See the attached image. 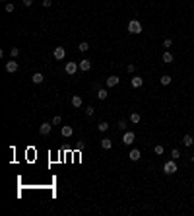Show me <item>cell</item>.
I'll list each match as a JSON object with an SVG mask.
<instances>
[{
	"instance_id": "1",
	"label": "cell",
	"mask_w": 194,
	"mask_h": 216,
	"mask_svg": "<svg viewBox=\"0 0 194 216\" xmlns=\"http://www.w3.org/2000/svg\"><path fill=\"white\" fill-rule=\"evenodd\" d=\"M128 33L140 35V33H142V24H140L138 20H130V22H128Z\"/></svg>"
},
{
	"instance_id": "2",
	"label": "cell",
	"mask_w": 194,
	"mask_h": 216,
	"mask_svg": "<svg viewBox=\"0 0 194 216\" xmlns=\"http://www.w3.org/2000/svg\"><path fill=\"white\" fill-rule=\"evenodd\" d=\"M163 171L167 173V175H173V173L177 171V162L173 160V158H171V160H167L165 164H163Z\"/></svg>"
},
{
	"instance_id": "3",
	"label": "cell",
	"mask_w": 194,
	"mask_h": 216,
	"mask_svg": "<svg viewBox=\"0 0 194 216\" xmlns=\"http://www.w3.org/2000/svg\"><path fill=\"white\" fill-rule=\"evenodd\" d=\"M134 140H136V133L134 130H124V134H122V142L126 146H130V144H134Z\"/></svg>"
},
{
	"instance_id": "4",
	"label": "cell",
	"mask_w": 194,
	"mask_h": 216,
	"mask_svg": "<svg viewBox=\"0 0 194 216\" xmlns=\"http://www.w3.org/2000/svg\"><path fill=\"white\" fill-rule=\"evenodd\" d=\"M78 70H80V64H76V62H66V66H64V72H66V74L74 76Z\"/></svg>"
},
{
	"instance_id": "5",
	"label": "cell",
	"mask_w": 194,
	"mask_h": 216,
	"mask_svg": "<svg viewBox=\"0 0 194 216\" xmlns=\"http://www.w3.org/2000/svg\"><path fill=\"white\" fill-rule=\"evenodd\" d=\"M18 68H19V64L16 62V59H10V60L6 62V72H10V74L18 72Z\"/></svg>"
},
{
	"instance_id": "6",
	"label": "cell",
	"mask_w": 194,
	"mask_h": 216,
	"mask_svg": "<svg viewBox=\"0 0 194 216\" xmlns=\"http://www.w3.org/2000/svg\"><path fill=\"white\" fill-rule=\"evenodd\" d=\"M52 57H55L56 60H62V59L66 57V49H64V47H56L55 53H52Z\"/></svg>"
},
{
	"instance_id": "7",
	"label": "cell",
	"mask_w": 194,
	"mask_h": 216,
	"mask_svg": "<svg viewBox=\"0 0 194 216\" xmlns=\"http://www.w3.org/2000/svg\"><path fill=\"white\" fill-rule=\"evenodd\" d=\"M51 130H52V123H43V125L39 127V134L47 136V134H51Z\"/></svg>"
},
{
	"instance_id": "8",
	"label": "cell",
	"mask_w": 194,
	"mask_h": 216,
	"mask_svg": "<svg viewBox=\"0 0 194 216\" xmlns=\"http://www.w3.org/2000/svg\"><path fill=\"white\" fill-rule=\"evenodd\" d=\"M78 64H80V70H82V72H90V70H91V62L87 60V59L80 60V62H78Z\"/></svg>"
},
{
	"instance_id": "9",
	"label": "cell",
	"mask_w": 194,
	"mask_h": 216,
	"mask_svg": "<svg viewBox=\"0 0 194 216\" xmlns=\"http://www.w3.org/2000/svg\"><path fill=\"white\" fill-rule=\"evenodd\" d=\"M118 82H120V78H118V76H115V74H113V76H109L107 80H105V84H107L109 88H115V86H117Z\"/></svg>"
},
{
	"instance_id": "10",
	"label": "cell",
	"mask_w": 194,
	"mask_h": 216,
	"mask_svg": "<svg viewBox=\"0 0 194 216\" xmlns=\"http://www.w3.org/2000/svg\"><path fill=\"white\" fill-rule=\"evenodd\" d=\"M128 158H130V160H132V162H138L140 158H142V152H140L138 148H134V150H130V154H128Z\"/></svg>"
},
{
	"instance_id": "11",
	"label": "cell",
	"mask_w": 194,
	"mask_h": 216,
	"mask_svg": "<svg viewBox=\"0 0 194 216\" xmlns=\"http://www.w3.org/2000/svg\"><path fill=\"white\" fill-rule=\"evenodd\" d=\"M130 84H132V88H142V86H144V78H140V76H132Z\"/></svg>"
},
{
	"instance_id": "12",
	"label": "cell",
	"mask_w": 194,
	"mask_h": 216,
	"mask_svg": "<svg viewBox=\"0 0 194 216\" xmlns=\"http://www.w3.org/2000/svg\"><path fill=\"white\" fill-rule=\"evenodd\" d=\"M43 80H45V76L41 74V72H35V74L31 76V82L33 84H43Z\"/></svg>"
},
{
	"instance_id": "13",
	"label": "cell",
	"mask_w": 194,
	"mask_h": 216,
	"mask_svg": "<svg viewBox=\"0 0 194 216\" xmlns=\"http://www.w3.org/2000/svg\"><path fill=\"white\" fill-rule=\"evenodd\" d=\"M128 121H130V123H132V125H138L140 123V121H142V117H140V113H130V117H128Z\"/></svg>"
},
{
	"instance_id": "14",
	"label": "cell",
	"mask_w": 194,
	"mask_h": 216,
	"mask_svg": "<svg viewBox=\"0 0 194 216\" xmlns=\"http://www.w3.org/2000/svg\"><path fill=\"white\" fill-rule=\"evenodd\" d=\"M161 60H163V62H167V64H169V62H173V60H175V57H173V53L165 51V53H163V57H161Z\"/></svg>"
},
{
	"instance_id": "15",
	"label": "cell",
	"mask_w": 194,
	"mask_h": 216,
	"mask_svg": "<svg viewBox=\"0 0 194 216\" xmlns=\"http://www.w3.org/2000/svg\"><path fill=\"white\" fill-rule=\"evenodd\" d=\"M101 148H103V150H111V148H113V140H111V138H103V140H101Z\"/></svg>"
},
{
	"instance_id": "16",
	"label": "cell",
	"mask_w": 194,
	"mask_h": 216,
	"mask_svg": "<svg viewBox=\"0 0 194 216\" xmlns=\"http://www.w3.org/2000/svg\"><path fill=\"white\" fill-rule=\"evenodd\" d=\"M70 103L74 105V107H82V105H83V99H82L80 96H74V97L70 99Z\"/></svg>"
},
{
	"instance_id": "17",
	"label": "cell",
	"mask_w": 194,
	"mask_h": 216,
	"mask_svg": "<svg viewBox=\"0 0 194 216\" xmlns=\"http://www.w3.org/2000/svg\"><path fill=\"white\" fill-rule=\"evenodd\" d=\"M182 144H185V146H192L194 144V138H192L190 134H185V136H182Z\"/></svg>"
},
{
	"instance_id": "18",
	"label": "cell",
	"mask_w": 194,
	"mask_h": 216,
	"mask_svg": "<svg viewBox=\"0 0 194 216\" xmlns=\"http://www.w3.org/2000/svg\"><path fill=\"white\" fill-rule=\"evenodd\" d=\"M72 133H74V129H72V127H68V125H66V127H62V136H64V138L72 136Z\"/></svg>"
},
{
	"instance_id": "19",
	"label": "cell",
	"mask_w": 194,
	"mask_h": 216,
	"mask_svg": "<svg viewBox=\"0 0 194 216\" xmlns=\"http://www.w3.org/2000/svg\"><path fill=\"white\" fill-rule=\"evenodd\" d=\"M171 80H173V78H171L169 74H165V76H161V78H159L161 86H169V84H171Z\"/></svg>"
},
{
	"instance_id": "20",
	"label": "cell",
	"mask_w": 194,
	"mask_h": 216,
	"mask_svg": "<svg viewBox=\"0 0 194 216\" xmlns=\"http://www.w3.org/2000/svg\"><path fill=\"white\" fill-rule=\"evenodd\" d=\"M107 96H109V93H107V90H105V88L97 90V99H101V101H103V99H107Z\"/></svg>"
},
{
	"instance_id": "21",
	"label": "cell",
	"mask_w": 194,
	"mask_h": 216,
	"mask_svg": "<svg viewBox=\"0 0 194 216\" xmlns=\"http://www.w3.org/2000/svg\"><path fill=\"white\" fill-rule=\"evenodd\" d=\"M19 57V49L18 47H12V49H10V59H18Z\"/></svg>"
},
{
	"instance_id": "22",
	"label": "cell",
	"mask_w": 194,
	"mask_h": 216,
	"mask_svg": "<svg viewBox=\"0 0 194 216\" xmlns=\"http://www.w3.org/2000/svg\"><path fill=\"white\" fill-rule=\"evenodd\" d=\"M97 129L101 130V133H107V130H109V123H107V121H103V123L97 125Z\"/></svg>"
},
{
	"instance_id": "23",
	"label": "cell",
	"mask_w": 194,
	"mask_h": 216,
	"mask_svg": "<svg viewBox=\"0 0 194 216\" xmlns=\"http://www.w3.org/2000/svg\"><path fill=\"white\" fill-rule=\"evenodd\" d=\"M78 49H80L82 53H87V49H90V43H87V41H82V43L78 45Z\"/></svg>"
},
{
	"instance_id": "24",
	"label": "cell",
	"mask_w": 194,
	"mask_h": 216,
	"mask_svg": "<svg viewBox=\"0 0 194 216\" xmlns=\"http://www.w3.org/2000/svg\"><path fill=\"white\" fill-rule=\"evenodd\" d=\"M171 158H173V160H179V158H181V150L179 148H173L171 150Z\"/></svg>"
},
{
	"instance_id": "25",
	"label": "cell",
	"mask_w": 194,
	"mask_h": 216,
	"mask_svg": "<svg viewBox=\"0 0 194 216\" xmlns=\"http://www.w3.org/2000/svg\"><path fill=\"white\" fill-rule=\"evenodd\" d=\"M117 125H118V130H126V127H128V123H126L124 119H120Z\"/></svg>"
},
{
	"instance_id": "26",
	"label": "cell",
	"mask_w": 194,
	"mask_h": 216,
	"mask_svg": "<svg viewBox=\"0 0 194 216\" xmlns=\"http://www.w3.org/2000/svg\"><path fill=\"white\" fill-rule=\"evenodd\" d=\"M51 123H52V125H60V123H62V117H60V115H55Z\"/></svg>"
},
{
	"instance_id": "27",
	"label": "cell",
	"mask_w": 194,
	"mask_h": 216,
	"mask_svg": "<svg viewBox=\"0 0 194 216\" xmlns=\"http://www.w3.org/2000/svg\"><path fill=\"white\" fill-rule=\"evenodd\" d=\"M153 152H155L157 156H161V154H163V146H161V144H157L155 148H153Z\"/></svg>"
},
{
	"instance_id": "28",
	"label": "cell",
	"mask_w": 194,
	"mask_h": 216,
	"mask_svg": "<svg viewBox=\"0 0 194 216\" xmlns=\"http://www.w3.org/2000/svg\"><path fill=\"white\" fill-rule=\"evenodd\" d=\"M93 113H95V107H91V105H90V107L86 109V115H87V117H91Z\"/></svg>"
},
{
	"instance_id": "29",
	"label": "cell",
	"mask_w": 194,
	"mask_h": 216,
	"mask_svg": "<svg viewBox=\"0 0 194 216\" xmlns=\"http://www.w3.org/2000/svg\"><path fill=\"white\" fill-rule=\"evenodd\" d=\"M14 10H16V6H14L12 2H8V4H6V12H14Z\"/></svg>"
},
{
	"instance_id": "30",
	"label": "cell",
	"mask_w": 194,
	"mask_h": 216,
	"mask_svg": "<svg viewBox=\"0 0 194 216\" xmlns=\"http://www.w3.org/2000/svg\"><path fill=\"white\" fill-rule=\"evenodd\" d=\"M171 45H173V39H165V41H163V47H165V49H169Z\"/></svg>"
},
{
	"instance_id": "31",
	"label": "cell",
	"mask_w": 194,
	"mask_h": 216,
	"mask_svg": "<svg viewBox=\"0 0 194 216\" xmlns=\"http://www.w3.org/2000/svg\"><path fill=\"white\" fill-rule=\"evenodd\" d=\"M43 6H45V8H49V6H52V0H43Z\"/></svg>"
},
{
	"instance_id": "32",
	"label": "cell",
	"mask_w": 194,
	"mask_h": 216,
	"mask_svg": "<svg viewBox=\"0 0 194 216\" xmlns=\"http://www.w3.org/2000/svg\"><path fill=\"white\" fill-rule=\"evenodd\" d=\"M126 70H128V72H130V74H132V72H134V70H136V66H134V64H128V66H126Z\"/></svg>"
},
{
	"instance_id": "33",
	"label": "cell",
	"mask_w": 194,
	"mask_h": 216,
	"mask_svg": "<svg viewBox=\"0 0 194 216\" xmlns=\"http://www.w3.org/2000/svg\"><path fill=\"white\" fill-rule=\"evenodd\" d=\"M86 148V142H78V150H83Z\"/></svg>"
},
{
	"instance_id": "34",
	"label": "cell",
	"mask_w": 194,
	"mask_h": 216,
	"mask_svg": "<svg viewBox=\"0 0 194 216\" xmlns=\"http://www.w3.org/2000/svg\"><path fill=\"white\" fill-rule=\"evenodd\" d=\"M23 2V6H31V4H33V0H22Z\"/></svg>"
},
{
	"instance_id": "35",
	"label": "cell",
	"mask_w": 194,
	"mask_h": 216,
	"mask_svg": "<svg viewBox=\"0 0 194 216\" xmlns=\"http://www.w3.org/2000/svg\"><path fill=\"white\" fill-rule=\"evenodd\" d=\"M192 162H194V154H192Z\"/></svg>"
}]
</instances>
